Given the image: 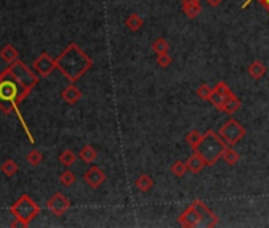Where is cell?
Here are the masks:
<instances>
[{"label": "cell", "mask_w": 269, "mask_h": 228, "mask_svg": "<svg viewBox=\"0 0 269 228\" xmlns=\"http://www.w3.org/2000/svg\"><path fill=\"white\" fill-rule=\"evenodd\" d=\"M38 81L40 78L21 60L10 64L8 68L0 73V110L6 114L13 113Z\"/></svg>", "instance_id": "1"}, {"label": "cell", "mask_w": 269, "mask_h": 228, "mask_svg": "<svg viewBox=\"0 0 269 228\" xmlns=\"http://www.w3.org/2000/svg\"><path fill=\"white\" fill-rule=\"evenodd\" d=\"M92 59L76 43H70L56 59V68L70 83H76L79 78H83L92 68Z\"/></svg>", "instance_id": "2"}, {"label": "cell", "mask_w": 269, "mask_h": 228, "mask_svg": "<svg viewBox=\"0 0 269 228\" xmlns=\"http://www.w3.org/2000/svg\"><path fill=\"white\" fill-rule=\"evenodd\" d=\"M226 147L228 144L225 143V139L222 138L219 133H215L214 130L209 129L204 132V138L197 149V152L201 154V157L204 159L207 166H214L222 159Z\"/></svg>", "instance_id": "3"}, {"label": "cell", "mask_w": 269, "mask_h": 228, "mask_svg": "<svg viewBox=\"0 0 269 228\" xmlns=\"http://www.w3.org/2000/svg\"><path fill=\"white\" fill-rule=\"evenodd\" d=\"M10 211L16 219V222H13L11 227H29V224L40 214V206L27 195V193H24V195L11 206Z\"/></svg>", "instance_id": "4"}, {"label": "cell", "mask_w": 269, "mask_h": 228, "mask_svg": "<svg viewBox=\"0 0 269 228\" xmlns=\"http://www.w3.org/2000/svg\"><path fill=\"white\" fill-rule=\"evenodd\" d=\"M219 135L225 139V143L228 146H236L239 141H242V138L246 137V129L244 125L239 124L234 117H230L220 127Z\"/></svg>", "instance_id": "5"}, {"label": "cell", "mask_w": 269, "mask_h": 228, "mask_svg": "<svg viewBox=\"0 0 269 228\" xmlns=\"http://www.w3.org/2000/svg\"><path fill=\"white\" fill-rule=\"evenodd\" d=\"M178 224L182 225L185 228H197L200 225H203V219H201L198 209L195 207V205L192 203L190 206L187 207V209L180 214L178 217Z\"/></svg>", "instance_id": "6"}, {"label": "cell", "mask_w": 269, "mask_h": 228, "mask_svg": "<svg viewBox=\"0 0 269 228\" xmlns=\"http://www.w3.org/2000/svg\"><path fill=\"white\" fill-rule=\"evenodd\" d=\"M48 209L54 214V216H64V214L70 209V206H71V203H70V200L67 198L64 193H54V195L48 200Z\"/></svg>", "instance_id": "7"}, {"label": "cell", "mask_w": 269, "mask_h": 228, "mask_svg": "<svg viewBox=\"0 0 269 228\" xmlns=\"http://www.w3.org/2000/svg\"><path fill=\"white\" fill-rule=\"evenodd\" d=\"M33 68L40 76H49L56 70V60H54L48 52H42L33 62Z\"/></svg>", "instance_id": "8"}, {"label": "cell", "mask_w": 269, "mask_h": 228, "mask_svg": "<svg viewBox=\"0 0 269 228\" xmlns=\"http://www.w3.org/2000/svg\"><path fill=\"white\" fill-rule=\"evenodd\" d=\"M106 181V174L98 166H90L89 170L84 173V182L90 187V189H98L100 185Z\"/></svg>", "instance_id": "9"}, {"label": "cell", "mask_w": 269, "mask_h": 228, "mask_svg": "<svg viewBox=\"0 0 269 228\" xmlns=\"http://www.w3.org/2000/svg\"><path fill=\"white\" fill-rule=\"evenodd\" d=\"M193 205L198 209L201 219H203V225L204 227H215V225L219 224V217L215 216V214L203 203V201H201V200H195Z\"/></svg>", "instance_id": "10"}, {"label": "cell", "mask_w": 269, "mask_h": 228, "mask_svg": "<svg viewBox=\"0 0 269 228\" xmlns=\"http://www.w3.org/2000/svg\"><path fill=\"white\" fill-rule=\"evenodd\" d=\"M60 97H62V100H64L67 105H76L79 100H81V97H83V93H81V91L75 86V83H70L62 91Z\"/></svg>", "instance_id": "11"}, {"label": "cell", "mask_w": 269, "mask_h": 228, "mask_svg": "<svg viewBox=\"0 0 269 228\" xmlns=\"http://www.w3.org/2000/svg\"><path fill=\"white\" fill-rule=\"evenodd\" d=\"M185 165H187V170L190 171V173H193V174L201 173L204 166H207L206 162H204V159L201 157V154L197 152V151H193L192 156L185 160Z\"/></svg>", "instance_id": "12"}, {"label": "cell", "mask_w": 269, "mask_h": 228, "mask_svg": "<svg viewBox=\"0 0 269 228\" xmlns=\"http://www.w3.org/2000/svg\"><path fill=\"white\" fill-rule=\"evenodd\" d=\"M180 6L188 19H197L201 13V0H180Z\"/></svg>", "instance_id": "13"}, {"label": "cell", "mask_w": 269, "mask_h": 228, "mask_svg": "<svg viewBox=\"0 0 269 228\" xmlns=\"http://www.w3.org/2000/svg\"><path fill=\"white\" fill-rule=\"evenodd\" d=\"M79 159L83 160L84 163H87V165H90V163H93L95 160L98 159V152H97V149L93 146H90V144H86L83 149L79 151Z\"/></svg>", "instance_id": "14"}, {"label": "cell", "mask_w": 269, "mask_h": 228, "mask_svg": "<svg viewBox=\"0 0 269 228\" xmlns=\"http://www.w3.org/2000/svg\"><path fill=\"white\" fill-rule=\"evenodd\" d=\"M241 106H242V102H241V100H239L236 95H234V97H231V98L225 100V103L220 106L219 111L228 114V116H233V114L236 113V111L241 108Z\"/></svg>", "instance_id": "15"}, {"label": "cell", "mask_w": 269, "mask_h": 228, "mask_svg": "<svg viewBox=\"0 0 269 228\" xmlns=\"http://www.w3.org/2000/svg\"><path fill=\"white\" fill-rule=\"evenodd\" d=\"M247 73L252 79H261L266 75V67L263 62H260V60H253V62L248 65Z\"/></svg>", "instance_id": "16"}, {"label": "cell", "mask_w": 269, "mask_h": 228, "mask_svg": "<svg viewBox=\"0 0 269 228\" xmlns=\"http://www.w3.org/2000/svg\"><path fill=\"white\" fill-rule=\"evenodd\" d=\"M0 57H2L6 64H13L19 60V51L15 48L13 45H5L2 49H0Z\"/></svg>", "instance_id": "17"}, {"label": "cell", "mask_w": 269, "mask_h": 228, "mask_svg": "<svg viewBox=\"0 0 269 228\" xmlns=\"http://www.w3.org/2000/svg\"><path fill=\"white\" fill-rule=\"evenodd\" d=\"M125 25L130 32H138V30L143 29L144 21L139 15H136V13H132V15L125 19Z\"/></svg>", "instance_id": "18"}, {"label": "cell", "mask_w": 269, "mask_h": 228, "mask_svg": "<svg viewBox=\"0 0 269 228\" xmlns=\"http://www.w3.org/2000/svg\"><path fill=\"white\" fill-rule=\"evenodd\" d=\"M203 138H204V135L201 132L192 130V132H188L185 135V141H187V144L190 146L193 151H197L200 147V144H201V141H203Z\"/></svg>", "instance_id": "19"}, {"label": "cell", "mask_w": 269, "mask_h": 228, "mask_svg": "<svg viewBox=\"0 0 269 228\" xmlns=\"http://www.w3.org/2000/svg\"><path fill=\"white\" fill-rule=\"evenodd\" d=\"M134 185H136V189L139 192H149L152 187H154V179L149 176V174H141V176H138L136 182H134Z\"/></svg>", "instance_id": "20"}, {"label": "cell", "mask_w": 269, "mask_h": 228, "mask_svg": "<svg viewBox=\"0 0 269 228\" xmlns=\"http://www.w3.org/2000/svg\"><path fill=\"white\" fill-rule=\"evenodd\" d=\"M214 92L217 93V95H220V98L224 100V103H225V100L234 97L233 91L230 89V86H228L225 81H220V83L215 84V86H214Z\"/></svg>", "instance_id": "21"}, {"label": "cell", "mask_w": 269, "mask_h": 228, "mask_svg": "<svg viewBox=\"0 0 269 228\" xmlns=\"http://www.w3.org/2000/svg\"><path fill=\"white\" fill-rule=\"evenodd\" d=\"M152 51L156 56H160V54H170V43L166 42L165 38H157L156 42L152 43Z\"/></svg>", "instance_id": "22"}, {"label": "cell", "mask_w": 269, "mask_h": 228, "mask_svg": "<svg viewBox=\"0 0 269 228\" xmlns=\"http://www.w3.org/2000/svg\"><path fill=\"white\" fill-rule=\"evenodd\" d=\"M222 159H224V162H225L226 165L234 166V165H236V163L239 162L241 156H239L238 151L233 149V146H228L226 149H225V152H224V156H222Z\"/></svg>", "instance_id": "23"}, {"label": "cell", "mask_w": 269, "mask_h": 228, "mask_svg": "<svg viewBox=\"0 0 269 228\" xmlns=\"http://www.w3.org/2000/svg\"><path fill=\"white\" fill-rule=\"evenodd\" d=\"M170 171H171V174L174 178H184V174L188 171L187 170V165H185V162H182V160H176V162H173L171 163V166H170Z\"/></svg>", "instance_id": "24"}, {"label": "cell", "mask_w": 269, "mask_h": 228, "mask_svg": "<svg viewBox=\"0 0 269 228\" xmlns=\"http://www.w3.org/2000/svg\"><path fill=\"white\" fill-rule=\"evenodd\" d=\"M18 170H19L18 163L15 162V160H11V159L5 160V162L2 163V173L5 174V176H8V178L15 176V174L18 173Z\"/></svg>", "instance_id": "25"}, {"label": "cell", "mask_w": 269, "mask_h": 228, "mask_svg": "<svg viewBox=\"0 0 269 228\" xmlns=\"http://www.w3.org/2000/svg\"><path fill=\"white\" fill-rule=\"evenodd\" d=\"M75 160H76V154L70 151V149H65L60 152V156H59V162L62 163L64 166H71L73 163H75Z\"/></svg>", "instance_id": "26"}, {"label": "cell", "mask_w": 269, "mask_h": 228, "mask_svg": "<svg viewBox=\"0 0 269 228\" xmlns=\"http://www.w3.org/2000/svg\"><path fill=\"white\" fill-rule=\"evenodd\" d=\"M60 184H62L64 187H71L73 184L76 182V174L73 173V171H70V170H67V171H64L62 174H60Z\"/></svg>", "instance_id": "27"}, {"label": "cell", "mask_w": 269, "mask_h": 228, "mask_svg": "<svg viewBox=\"0 0 269 228\" xmlns=\"http://www.w3.org/2000/svg\"><path fill=\"white\" fill-rule=\"evenodd\" d=\"M25 159H27V163H29V165L38 166L40 163L43 162V154L40 151H37V149H33V151H30L29 154H27Z\"/></svg>", "instance_id": "28"}, {"label": "cell", "mask_w": 269, "mask_h": 228, "mask_svg": "<svg viewBox=\"0 0 269 228\" xmlns=\"http://www.w3.org/2000/svg\"><path fill=\"white\" fill-rule=\"evenodd\" d=\"M212 92H214V87H209L207 84H201L197 91V95L201 98V100H206V102H209L211 97H212Z\"/></svg>", "instance_id": "29"}, {"label": "cell", "mask_w": 269, "mask_h": 228, "mask_svg": "<svg viewBox=\"0 0 269 228\" xmlns=\"http://www.w3.org/2000/svg\"><path fill=\"white\" fill-rule=\"evenodd\" d=\"M157 65H160L161 68H168L171 64H173V57L170 56V54H160V56H157Z\"/></svg>", "instance_id": "30"}, {"label": "cell", "mask_w": 269, "mask_h": 228, "mask_svg": "<svg viewBox=\"0 0 269 228\" xmlns=\"http://www.w3.org/2000/svg\"><path fill=\"white\" fill-rule=\"evenodd\" d=\"M252 2H253V0H246V2H244V3H242V6H241V8H242V10H246V8H247V6H248V5H250ZM258 2H260L261 5H263V6H265V8L268 10V13H269V0H258Z\"/></svg>", "instance_id": "31"}, {"label": "cell", "mask_w": 269, "mask_h": 228, "mask_svg": "<svg viewBox=\"0 0 269 228\" xmlns=\"http://www.w3.org/2000/svg\"><path fill=\"white\" fill-rule=\"evenodd\" d=\"M206 2H207V5H209V6H219V5H222L224 0H206Z\"/></svg>", "instance_id": "32"}]
</instances>
